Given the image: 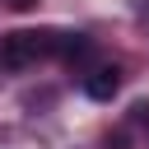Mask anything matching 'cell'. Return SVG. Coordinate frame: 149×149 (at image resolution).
<instances>
[{"label":"cell","mask_w":149,"mask_h":149,"mask_svg":"<svg viewBox=\"0 0 149 149\" xmlns=\"http://www.w3.org/2000/svg\"><path fill=\"white\" fill-rule=\"evenodd\" d=\"M65 61H74V56H84L88 51V37H79V33H61V47H56Z\"/></svg>","instance_id":"obj_3"},{"label":"cell","mask_w":149,"mask_h":149,"mask_svg":"<svg viewBox=\"0 0 149 149\" xmlns=\"http://www.w3.org/2000/svg\"><path fill=\"white\" fill-rule=\"evenodd\" d=\"M5 5H9V9H33L37 0H5Z\"/></svg>","instance_id":"obj_4"},{"label":"cell","mask_w":149,"mask_h":149,"mask_svg":"<svg viewBox=\"0 0 149 149\" xmlns=\"http://www.w3.org/2000/svg\"><path fill=\"white\" fill-rule=\"evenodd\" d=\"M116 88H121V70H116V65H102V70H93V74L84 79V93L98 98V102H107Z\"/></svg>","instance_id":"obj_2"},{"label":"cell","mask_w":149,"mask_h":149,"mask_svg":"<svg viewBox=\"0 0 149 149\" xmlns=\"http://www.w3.org/2000/svg\"><path fill=\"white\" fill-rule=\"evenodd\" d=\"M56 47H61V33H5L0 65H33L37 56H51Z\"/></svg>","instance_id":"obj_1"}]
</instances>
